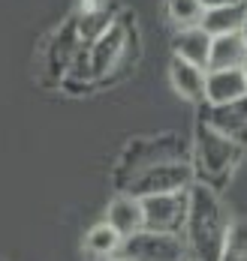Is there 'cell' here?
I'll return each instance as SVG.
<instances>
[{
	"label": "cell",
	"mask_w": 247,
	"mask_h": 261,
	"mask_svg": "<svg viewBox=\"0 0 247 261\" xmlns=\"http://www.w3.org/2000/svg\"><path fill=\"white\" fill-rule=\"evenodd\" d=\"M229 213L220 201L217 189L205 183H190L187 189V222H184V240L193 261H217L223 240L229 234Z\"/></svg>",
	"instance_id": "1"
},
{
	"label": "cell",
	"mask_w": 247,
	"mask_h": 261,
	"mask_svg": "<svg viewBox=\"0 0 247 261\" xmlns=\"http://www.w3.org/2000/svg\"><path fill=\"white\" fill-rule=\"evenodd\" d=\"M244 156V147L229 141L226 135L211 129L205 120H196L193 129V180L205 183L211 189H223L226 180L232 177V171L238 168V162Z\"/></svg>",
	"instance_id": "2"
},
{
	"label": "cell",
	"mask_w": 247,
	"mask_h": 261,
	"mask_svg": "<svg viewBox=\"0 0 247 261\" xmlns=\"http://www.w3.org/2000/svg\"><path fill=\"white\" fill-rule=\"evenodd\" d=\"M193 183V168L187 159H166L154 162L133 171L124 180V192L133 198H148V195H166V192H181L190 189Z\"/></svg>",
	"instance_id": "3"
},
{
	"label": "cell",
	"mask_w": 247,
	"mask_h": 261,
	"mask_svg": "<svg viewBox=\"0 0 247 261\" xmlns=\"http://www.w3.org/2000/svg\"><path fill=\"white\" fill-rule=\"evenodd\" d=\"M118 255L124 261H190V249L184 234H163V231L142 228L139 234L121 243Z\"/></svg>",
	"instance_id": "4"
},
{
	"label": "cell",
	"mask_w": 247,
	"mask_h": 261,
	"mask_svg": "<svg viewBox=\"0 0 247 261\" xmlns=\"http://www.w3.org/2000/svg\"><path fill=\"white\" fill-rule=\"evenodd\" d=\"M130 51V30L121 21H111L106 33H100L91 45H84V57H87V69H91V81L111 75L121 60Z\"/></svg>",
	"instance_id": "5"
},
{
	"label": "cell",
	"mask_w": 247,
	"mask_h": 261,
	"mask_svg": "<svg viewBox=\"0 0 247 261\" xmlns=\"http://www.w3.org/2000/svg\"><path fill=\"white\" fill-rule=\"evenodd\" d=\"M139 201H142L145 228L148 231L184 234V222H187V189L166 192V195H148V198H139Z\"/></svg>",
	"instance_id": "6"
},
{
	"label": "cell",
	"mask_w": 247,
	"mask_h": 261,
	"mask_svg": "<svg viewBox=\"0 0 247 261\" xmlns=\"http://www.w3.org/2000/svg\"><path fill=\"white\" fill-rule=\"evenodd\" d=\"M199 120H205L211 129H217L220 135L247 150V96L226 105H202Z\"/></svg>",
	"instance_id": "7"
},
{
	"label": "cell",
	"mask_w": 247,
	"mask_h": 261,
	"mask_svg": "<svg viewBox=\"0 0 247 261\" xmlns=\"http://www.w3.org/2000/svg\"><path fill=\"white\" fill-rule=\"evenodd\" d=\"M241 96H247L241 69H205V102L202 105H226Z\"/></svg>",
	"instance_id": "8"
},
{
	"label": "cell",
	"mask_w": 247,
	"mask_h": 261,
	"mask_svg": "<svg viewBox=\"0 0 247 261\" xmlns=\"http://www.w3.org/2000/svg\"><path fill=\"white\" fill-rule=\"evenodd\" d=\"M79 48H82V39H79L76 21L70 18V21L55 33V39H52V45H49V57H46V60H49L52 81H60L66 72H70V66H73V60H76Z\"/></svg>",
	"instance_id": "9"
},
{
	"label": "cell",
	"mask_w": 247,
	"mask_h": 261,
	"mask_svg": "<svg viewBox=\"0 0 247 261\" xmlns=\"http://www.w3.org/2000/svg\"><path fill=\"white\" fill-rule=\"evenodd\" d=\"M169 84L181 99L193 105L205 102V69L202 66H193L181 57H172L169 60Z\"/></svg>",
	"instance_id": "10"
},
{
	"label": "cell",
	"mask_w": 247,
	"mask_h": 261,
	"mask_svg": "<svg viewBox=\"0 0 247 261\" xmlns=\"http://www.w3.org/2000/svg\"><path fill=\"white\" fill-rule=\"evenodd\" d=\"M106 222H109L111 228L124 237V240H127V237H133V234H139V231L145 228L142 201L133 198V195H127V192H121L118 198H111L109 207H106Z\"/></svg>",
	"instance_id": "11"
},
{
	"label": "cell",
	"mask_w": 247,
	"mask_h": 261,
	"mask_svg": "<svg viewBox=\"0 0 247 261\" xmlns=\"http://www.w3.org/2000/svg\"><path fill=\"white\" fill-rule=\"evenodd\" d=\"M208 51H211V36L202 27L178 30L175 39H172V57H181V60H187L193 66L208 69Z\"/></svg>",
	"instance_id": "12"
},
{
	"label": "cell",
	"mask_w": 247,
	"mask_h": 261,
	"mask_svg": "<svg viewBox=\"0 0 247 261\" xmlns=\"http://www.w3.org/2000/svg\"><path fill=\"white\" fill-rule=\"evenodd\" d=\"M247 15V3H229V6H217V9H205L199 27L214 39V36H226V33H241Z\"/></svg>",
	"instance_id": "13"
},
{
	"label": "cell",
	"mask_w": 247,
	"mask_h": 261,
	"mask_svg": "<svg viewBox=\"0 0 247 261\" xmlns=\"http://www.w3.org/2000/svg\"><path fill=\"white\" fill-rule=\"evenodd\" d=\"M247 60V45L241 33H226L211 39L208 51V69H241Z\"/></svg>",
	"instance_id": "14"
},
{
	"label": "cell",
	"mask_w": 247,
	"mask_h": 261,
	"mask_svg": "<svg viewBox=\"0 0 247 261\" xmlns=\"http://www.w3.org/2000/svg\"><path fill=\"white\" fill-rule=\"evenodd\" d=\"M121 243H124V237L118 234L106 219L97 222L94 228H87V234H84V249L94 258H115L121 252Z\"/></svg>",
	"instance_id": "15"
},
{
	"label": "cell",
	"mask_w": 247,
	"mask_h": 261,
	"mask_svg": "<svg viewBox=\"0 0 247 261\" xmlns=\"http://www.w3.org/2000/svg\"><path fill=\"white\" fill-rule=\"evenodd\" d=\"M166 15L178 30H187V27H199L205 9L199 0H166Z\"/></svg>",
	"instance_id": "16"
},
{
	"label": "cell",
	"mask_w": 247,
	"mask_h": 261,
	"mask_svg": "<svg viewBox=\"0 0 247 261\" xmlns=\"http://www.w3.org/2000/svg\"><path fill=\"white\" fill-rule=\"evenodd\" d=\"M217 261H247V222H232Z\"/></svg>",
	"instance_id": "17"
},
{
	"label": "cell",
	"mask_w": 247,
	"mask_h": 261,
	"mask_svg": "<svg viewBox=\"0 0 247 261\" xmlns=\"http://www.w3.org/2000/svg\"><path fill=\"white\" fill-rule=\"evenodd\" d=\"M202 9H217V6H229V3H238V0H199Z\"/></svg>",
	"instance_id": "18"
},
{
	"label": "cell",
	"mask_w": 247,
	"mask_h": 261,
	"mask_svg": "<svg viewBox=\"0 0 247 261\" xmlns=\"http://www.w3.org/2000/svg\"><path fill=\"white\" fill-rule=\"evenodd\" d=\"M241 39H244V45H247V15H244V24H241Z\"/></svg>",
	"instance_id": "19"
},
{
	"label": "cell",
	"mask_w": 247,
	"mask_h": 261,
	"mask_svg": "<svg viewBox=\"0 0 247 261\" xmlns=\"http://www.w3.org/2000/svg\"><path fill=\"white\" fill-rule=\"evenodd\" d=\"M241 75H244V84H247V60H244V66H241Z\"/></svg>",
	"instance_id": "20"
},
{
	"label": "cell",
	"mask_w": 247,
	"mask_h": 261,
	"mask_svg": "<svg viewBox=\"0 0 247 261\" xmlns=\"http://www.w3.org/2000/svg\"><path fill=\"white\" fill-rule=\"evenodd\" d=\"M106 261H124V258H121V255H115V258H106Z\"/></svg>",
	"instance_id": "21"
},
{
	"label": "cell",
	"mask_w": 247,
	"mask_h": 261,
	"mask_svg": "<svg viewBox=\"0 0 247 261\" xmlns=\"http://www.w3.org/2000/svg\"><path fill=\"white\" fill-rule=\"evenodd\" d=\"M241 3H247V0H241Z\"/></svg>",
	"instance_id": "22"
}]
</instances>
